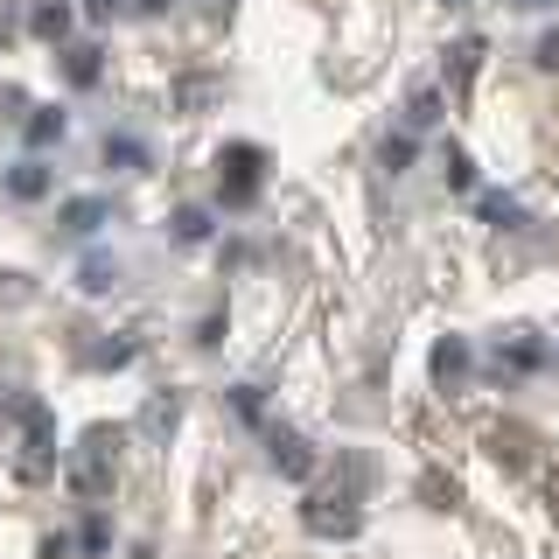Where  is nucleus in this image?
Wrapping results in <instances>:
<instances>
[{"mask_svg":"<svg viewBox=\"0 0 559 559\" xmlns=\"http://www.w3.org/2000/svg\"><path fill=\"white\" fill-rule=\"evenodd\" d=\"M112 476H119V433H112V427H92L78 448H70L63 483L78 489L84 503H105V497H112Z\"/></svg>","mask_w":559,"mask_h":559,"instance_id":"1","label":"nucleus"},{"mask_svg":"<svg viewBox=\"0 0 559 559\" xmlns=\"http://www.w3.org/2000/svg\"><path fill=\"white\" fill-rule=\"evenodd\" d=\"M357 489H364V462H343V489H314V497L301 503V524L314 538H357Z\"/></svg>","mask_w":559,"mask_h":559,"instance_id":"2","label":"nucleus"},{"mask_svg":"<svg viewBox=\"0 0 559 559\" xmlns=\"http://www.w3.org/2000/svg\"><path fill=\"white\" fill-rule=\"evenodd\" d=\"M14 427H22V454H14V476L43 483L57 468V419H49L43 399H14Z\"/></svg>","mask_w":559,"mask_h":559,"instance_id":"3","label":"nucleus"},{"mask_svg":"<svg viewBox=\"0 0 559 559\" xmlns=\"http://www.w3.org/2000/svg\"><path fill=\"white\" fill-rule=\"evenodd\" d=\"M217 168H224V203H252L259 197V147H231Z\"/></svg>","mask_w":559,"mask_h":559,"instance_id":"4","label":"nucleus"},{"mask_svg":"<svg viewBox=\"0 0 559 559\" xmlns=\"http://www.w3.org/2000/svg\"><path fill=\"white\" fill-rule=\"evenodd\" d=\"M273 468H280V476H294V483H301L308 468H314V448H308L294 427H280V433H273Z\"/></svg>","mask_w":559,"mask_h":559,"instance_id":"5","label":"nucleus"},{"mask_svg":"<svg viewBox=\"0 0 559 559\" xmlns=\"http://www.w3.org/2000/svg\"><path fill=\"white\" fill-rule=\"evenodd\" d=\"M175 419H182V392H154L147 406H140V433H147V441H168Z\"/></svg>","mask_w":559,"mask_h":559,"instance_id":"6","label":"nucleus"},{"mask_svg":"<svg viewBox=\"0 0 559 559\" xmlns=\"http://www.w3.org/2000/svg\"><path fill=\"white\" fill-rule=\"evenodd\" d=\"M57 224H63L70 238H92L98 224H105V197H70V203L57 210Z\"/></svg>","mask_w":559,"mask_h":559,"instance_id":"7","label":"nucleus"},{"mask_svg":"<svg viewBox=\"0 0 559 559\" xmlns=\"http://www.w3.org/2000/svg\"><path fill=\"white\" fill-rule=\"evenodd\" d=\"M476 63H483V43H476V35L448 49V92H454V98H468V84H476Z\"/></svg>","mask_w":559,"mask_h":559,"instance_id":"8","label":"nucleus"},{"mask_svg":"<svg viewBox=\"0 0 559 559\" xmlns=\"http://www.w3.org/2000/svg\"><path fill=\"white\" fill-rule=\"evenodd\" d=\"M8 189H14V197H22V203H35V197H43V189H49V168H43V162H22V168L8 175Z\"/></svg>","mask_w":559,"mask_h":559,"instance_id":"9","label":"nucleus"},{"mask_svg":"<svg viewBox=\"0 0 559 559\" xmlns=\"http://www.w3.org/2000/svg\"><path fill=\"white\" fill-rule=\"evenodd\" d=\"M406 119H413V133H419V127H433V119H441V92H433V84H419L413 105H406Z\"/></svg>","mask_w":559,"mask_h":559,"instance_id":"10","label":"nucleus"},{"mask_svg":"<svg viewBox=\"0 0 559 559\" xmlns=\"http://www.w3.org/2000/svg\"><path fill=\"white\" fill-rule=\"evenodd\" d=\"M433 371H441V378H462L468 371V349L462 343H441V349H433Z\"/></svg>","mask_w":559,"mask_h":559,"instance_id":"11","label":"nucleus"},{"mask_svg":"<svg viewBox=\"0 0 559 559\" xmlns=\"http://www.w3.org/2000/svg\"><path fill=\"white\" fill-rule=\"evenodd\" d=\"M28 140H35V147H49V140H63V112H35V119H28Z\"/></svg>","mask_w":559,"mask_h":559,"instance_id":"12","label":"nucleus"},{"mask_svg":"<svg viewBox=\"0 0 559 559\" xmlns=\"http://www.w3.org/2000/svg\"><path fill=\"white\" fill-rule=\"evenodd\" d=\"M175 238H182V245H203L210 238V217H203V210H182V217H175Z\"/></svg>","mask_w":559,"mask_h":559,"instance_id":"13","label":"nucleus"},{"mask_svg":"<svg viewBox=\"0 0 559 559\" xmlns=\"http://www.w3.org/2000/svg\"><path fill=\"white\" fill-rule=\"evenodd\" d=\"M70 84H98V49H70Z\"/></svg>","mask_w":559,"mask_h":559,"instance_id":"14","label":"nucleus"},{"mask_svg":"<svg viewBox=\"0 0 559 559\" xmlns=\"http://www.w3.org/2000/svg\"><path fill=\"white\" fill-rule=\"evenodd\" d=\"M70 28V8L57 0V8H35V35H63Z\"/></svg>","mask_w":559,"mask_h":559,"instance_id":"15","label":"nucleus"},{"mask_svg":"<svg viewBox=\"0 0 559 559\" xmlns=\"http://www.w3.org/2000/svg\"><path fill=\"white\" fill-rule=\"evenodd\" d=\"M483 217H497V224H524V210L511 197H483Z\"/></svg>","mask_w":559,"mask_h":559,"instance_id":"16","label":"nucleus"},{"mask_svg":"<svg viewBox=\"0 0 559 559\" xmlns=\"http://www.w3.org/2000/svg\"><path fill=\"white\" fill-rule=\"evenodd\" d=\"M406 162H413V140H406V133L384 140V168H406Z\"/></svg>","mask_w":559,"mask_h":559,"instance_id":"17","label":"nucleus"},{"mask_svg":"<svg viewBox=\"0 0 559 559\" xmlns=\"http://www.w3.org/2000/svg\"><path fill=\"white\" fill-rule=\"evenodd\" d=\"M105 162H127V168H133L140 147H133V140H105Z\"/></svg>","mask_w":559,"mask_h":559,"instance_id":"18","label":"nucleus"},{"mask_svg":"<svg viewBox=\"0 0 559 559\" xmlns=\"http://www.w3.org/2000/svg\"><path fill=\"white\" fill-rule=\"evenodd\" d=\"M448 182H454V189H468V182H476V175H468V154H448Z\"/></svg>","mask_w":559,"mask_h":559,"instance_id":"19","label":"nucleus"},{"mask_svg":"<svg viewBox=\"0 0 559 559\" xmlns=\"http://www.w3.org/2000/svg\"><path fill=\"white\" fill-rule=\"evenodd\" d=\"M84 287H92V294L112 287V266H105V259H92V266H84Z\"/></svg>","mask_w":559,"mask_h":559,"instance_id":"20","label":"nucleus"},{"mask_svg":"<svg viewBox=\"0 0 559 559\" xmlns=\"http://www.w3.org/2000/svg\"><path fill=\"white\" fill-rule=\"evenodd\" d=\"M546 511L559 518V468H552V476H546Z\"/></svg>","mask_w":559,"mask_h":559,"instance_id":"21","label":"nucleus"},{"mask_svg":"<svg viewBox=\"0 0 559 559\" xmlns=\"http://www.w3.org/2000/svg\"><path fill=\"white\" fill-rule=\"evenodd\" d=\"M84 8H92V14H112V0H84Z\"/></svg>","mask_w":559,"mask_h":559,"instance_id":"22","label":"nucleus"},{"mask_svg":"<svg viewBox=\"0 0 559 559\" xmlns=\"http://www.w3.org/2000/svg\"><path fill=\"white\" fill-rule=\"evenodd\" d=\"M140 8H147V14H154V8H168V0H140Z\"/></svg>","mask_w":559,"mask_h":559,"instance_id":"23","label":"nucleus"},{"mask_svg":"<svg viewBox=\"0 0 559 559\" xmlns=\"http://www.w3.org/2000/svg\"><path fill=\"white\" fill-rule=\"evenodd\" d=\"M518 8H546V0H518Z\"/></svg>","mask_w":559,"mask_h":559,"instance_id":"24","label":"nucleus"}]
</instances>
